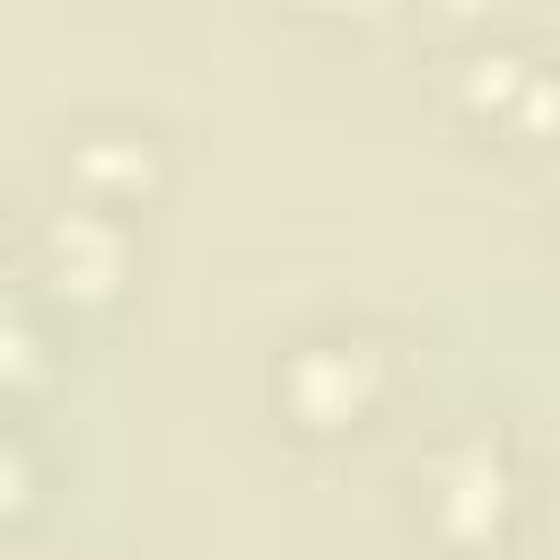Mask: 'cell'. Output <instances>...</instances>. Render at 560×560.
<instances>
[{"instance_id": "obj_1", "label": "cell", "mask_w": 560, "mask_h": 560, "mask_svg": "<svg viewBox=\"0 0 560 560\" xmlns=\"http://www.w3.org/2000/svg\"><path fill=\"white\" fill-rule=\"evenodd\" d=\"M289 385L306 394V411H315V420H341V411L359 402V376H341V359H332V350L298 359V376H289Z\"/></svg>"}]
</instances>
